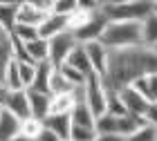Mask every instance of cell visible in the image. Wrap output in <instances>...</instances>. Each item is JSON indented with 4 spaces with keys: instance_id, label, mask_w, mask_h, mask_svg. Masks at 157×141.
I'll return each instance as SVG.
<instances>
[{
    "instance_id": "1",
    "label": "cell",
    "mask_w": 157,
    "mask_h": 141,
    "mask_svg": "<svg viewBox=\"0 0 157 141\" xmlns=\"http://www.w3.org/2000/svg\"><path fill=\"white\" fill-rule=\"evenodd\" d=\"M157 74V54L151 47H128V49H108V63L103 72V83L108 90L130 87L137 79Z\"/></svg>"
},
{
    "instance_id": "2",
    "label": "cell",
    "mask_w": 157,
    "mask_h": 141,
    "mask_svg": "<svg viewBox=\"0 0 157 141\" xmlns=\"http://www.w3.org/2000/svg\"><path fill=\"white\" fill-rule=\"evenodd\" d=\"M99 13L105 18V23H141L153 13V0H110L99 2Z\"/></svg>"
},
{
    "instance_id": "3",
    "label": "cell",
    "mask_w": 157,
    "mask_h": 141,
    "mask_svg": "<svg viewBox=\"0 0 157 141\" xmlns=\"http://www.w3.org/2000/svg\"><path fill=\"white\" fill-rule=\"evenodd\" d=\"M105 49H128V47H139L141 45V23H105L103 34L99 38Z\"/></svg>"
},
{
    "instance_id": "4",
    "label": "cell",
    "mask_w": 157,
    "mask_h": 141,
    "mask_svg": "<svg viewBox=\"0 0 157 141\" xmlns=\"http://www.w3.org/2000/svg\"><path fill=\"white\" fill-rule=\"evenodd\" d=\"M83 103L90 108V112L94 114V119L105 114V83H103V76H99L97 72H90L88 76H85Z\"/></svg>"
},
{
    "instance_id": "5",
    "label": "cell",
    "mask_w": 157,
    "mask_h": 141,
    "mask_svg": "<svg viewBox=\"0 0 157 141\" xmlns=\"http://www.w3.org/2000/svg\"><path fill=\"white\" fill-rule=\"evenodd\" d=\"M47 43H49V58H47V63H49V65H52L54 69H56V67H61L63 63L67 61L70 52H72V49L78 45L70 32H63V34H59V36L49 38Z\"/></svg>"
},
{
    "instance_id": "6",
    "label": "cell",
    "mask_w": 157,
    "mask_h": 141,
    "mask_svg": "<svg viewBox=\"0 0 157 141\" xmlns=\"http://www.w3.org/2000/svg\"><path fill=\"white\" fill-rule=\"evenodd\" d=\"M2 108L13 114L18 121L29 119V101H27V92L25 90H16V92H7V98L2 103Z\"/></svg>"
},
{
    "instance_id": "7",
    "label": "cell",
    "mask_w": 157,
    "mask_h": 141,
    "mask_svg": "<svg viewBox=\"0 0 157 141\" xmlns=\"http://www.w3.org/2000/svg\"><path fill=\"white\" fill-rule=\"evenodd\" d=\"M103 27H105V18L101 16V13H97L94 18L90 20L85 27H81L78 32H74L72 36L78 45H88V43H97L99 38H101V34H103Z\"/></svg>"
},
{
    "instance_id": "8",
    "label": "cell",
    "mask_w": 157,
    "mask_h": 141,
    "mask_svg": "<svg viewBox=\"0 0 157 141\" xmlns=\"http://www.w3.org/2000/svg\"><path fill=\"white\" fill-rule=\"evenodd\" d=\"M117 94H119V101L124 103V108H126V114L144 117V112L148 108V101H144L132 87H124V90H119Z\"/></svg>"
},
{
    "instance_id": "9",
    "label": "cell",
    "mask_w": 157,
    "mask_h": 141,
    "mask_svg": "<svg viewBox=\"0 0 157 141\" xmlns=\"http://www.w3.org/2000/svg\"><path fill=\"white\" fill-rule=\"evenodd\" d=\"M63 32H67V18L56 16V13H47L43 18V23L38 25V38H43V40H49Z\"/></svg>"
},
{
    "instance_id": "10",
    "label": "cell",
    "mask_w": 157,
    "mask_h": 141,
    "mask_svg": "<svg viewBox=\"0 0 157 141\" xmlns=\"http://www.w3.org/2000/svg\"><path fill=\"white\" fill-rule=\"evenodd\" d=\"M45 13H40L36 7H34L32 0H25V2H18V9H16V25H25V27H36L43 23Z\"/></svg>"
},
{
    "instance_id": "11",
    "label": "cell",
    "mask_w": 157,
    "mask_h": 141,
    "mask_svg": "<svg viewBox=\"0 0 157 141\" xmlns=\"http://www.w3.org/2000/svg\"><path fill=\"white\" fill-rule=\"evenodd\" d=\"M85 49V54H88V61H90V67H92V72H97L99 76H103L105 72V63H108V49H105L101 43H88V45H83Z\"/></svg>"
},
{
    "instance_id": "12",
    "label": "cell",
    "mask_w": 157,
    "mask_h": 141,
    "mask_svg": "<svg viewBox=\"0 0 157 141\" xmlns=\"http://www.w3.org/2000/svg\"><path fill=\"white\" fill-rule=\"evenodd\" d=\"M27 92V101H29V117L36 121H45L49 117V94H40V92Z\"/></svg>"
},
{
    "instance_id": "13",
    "label": "cell",
    "mask_w": 157,
    "mask_h": 141,
    "mask_svg": "<svg viewBox=\"0 0 157 141\" xmlns=\"http://www.w3.org/2000/svg\"><path fill=\"white\" fill-rule=\"evenodd\" d=\"M135 92H137L144 101L148 103H157V74H148V76H141L130 85Z\"/></svg>"
},
{
    "instance_id": "14",
    "label": "cell",
    "mask_w": 157,
    "mask_h": 141,
    "mask_svg": "<svg viewBox=\"0 0 157 141\" xmlns=\"http://www.w3.org/2000/svg\"><path fill=\"white\" fill-rule=\"evenodd\" d=\"M43 125H45L49 132H54L61 141L63 139H70V130H72L70 114H49L45 121H43Z\"/></svg>"
},
{
    "instance_id": "15",
    "label": "cell",
    "mask_w": 157,
    "mask_h": 141,
    "mask_svg": "<svg viewBox=\"0 0 157 141\" xmlns=\"http://www.w3.org/2000/svg\"><path fill=\"white\" fill-rule=\"evenodd\" d=\"M25 52H27L29 63L40 65V63H47V58H49V43L43 38H34L29 43H25Z\"/></svg>"
},
{
    "instance_id": "16",
    "label": "cell",
    "mask_w": 157,
    "mask_h": 141,
    "mask_svg": "<svg viewBox=\"0 0 157 141\" xmlns=\"http://www.w3.org/2000/svg\"><path fill=\"white\" fill-rule=\"evenodd\" d=\"M52 65L49 63H40L36 65V74L32 81V92H40V94H49V76H52Z\"/></svg>"
},
{
    "instance_id": "17",
    "label": "cell",
    "mask_w": 157,
    "mask_h": 141,
    "mask_svg": "<svg viewBox=\"0 0 157 141\" xmlns=\"http://www.w3.org/2000/svg\"><path fill=\"white\" fill-rule=\"evenodd\" d=\"M63 65H70V67H74L76 72H81L83 76H88L92 72V67H90V61H88V54H85V49L83 45H76L72 52H70L67 56V61L63 63Z\"/></svg>"
},
{
    "instance_id": "18",
    "label": "cell",
    "mask_w": 157,
    "mask_h": 141,
    "mask_svg": "<svg viewBox=\"0 0 157 141\" xmlns=\"http://www.w3.org/2000/svg\"><path fill=\"white\" fill-rule=\"evenodd\" d=\"M18 132H20V121L2 108V114H0V141H11L13 137H18Z\"/></svg>"
},
{
    "instance_id": "19",
    "label": "cell",
    "mask_w": 157,
    "mask_h": 141,
    "mask_svg": "<svg viewBox=\"0 0 157 141\" xmlns=\"http://www.w3.org/2000/svg\"><path fill=\"white\" fill-rule=\"evenodd\" d=\"M148 125L141 117H132V114H124V117H117V135L128 139L132 132H137L139 128Z\"/></svg>"
},
{
    "instance_id": "20",
    "label": "cell",
    "mask_w": 157,
    "mask_h": 141,
    "mask_svg": "<svg viewBox=\"0 0 157 141\" xmlns=\"http://www.w3.org/2000/svg\"><path fill=\"white\" fill-rule=\"evenodd\" d=\"M70 121H72V125H78V128H94V114L90 112V108L85 105L83 101H78L74 105V110L70 112Z\"/></svg>"
},
{
    "instance_id": "21",
    "label": "cell",
    "mask_w": 157,
    "mask_h": 141,
    "mask_svg": "<svg viewBox=\"0 0 157 141\" xmlns=\"http://www.w3.org/2000/svg\"><path fill=\"white\" fill-rule=\"evenodd\" d=\"M141 45L155 47L157 45V16L151 13L148 18L141 20Z\"/></svg>"
},
{
    "instance_id": "22",
    "label": "cell",
    "mask_w": 157,
    "mask_h": 141,
    "mask_svg": "<svg viewBox=\"0 0 157 141\" xmlns=\"http://www.w3.org/2000/svg\"><path fill=\"white\" fill-rule=\"evenodd\" d=\"M16 9L18 2H0V27L5 32H11L16 25Z\"/></svg>"
},
{
    "instance_id": "23",
    "label": "cell",
    "mask_w": 157,
    "mask_h": 141,
    "mask_svg": "<svg viewBox=\"0 0 157 141\" xmlns=\"http://www.w3.org/2000/svg\"><path fill=\"white\" fill-rule=\"evenodd\" d=\"M76 87H72L70 83L63 79V74L59 69H52V76H49V96H56V94H67V92H74Z\"/></svg>"
},
{
    "instance_id": "24",
    "label": "cell",
    "mask_w": 157,
    "mask_h": 141,
    "mask_svg": "<svg viewBox=\"0 0 157 141\" xmlns=\"http://www.w3.org/2000/svg\"><path fill=\"white\" fill-rule=\"evenodd\" d=\"M2 85H5L7 92H16V90H23V85H20V76H18V63H16V61H11L9 65H7Z\"/></svg>"
},
{
    "instance_id": "25",
    "label": "cell",
    "mask_w": 157,
    "mask_h": 141,
    "mask_svg": "<svg viewBox=\"0 0 157 141\" xmlns=\"http://www.w3.org/2000/svg\"><path fill=\"white\" fill-rule=\"evenodd\" d=\"M94 132L97 135H117V119L110 114H101L94 121Z\"/></svg>"
},
{
    "instance_id": "26",
    "label": "cell",
    "mask_w": 157,
    "mask_h": 141,
    "mask_svg": "<svg viewBox=\"0 0 157 141\" xmlns=\"http://www.w3.org/2000/svg\"><path fill=\"white\" fill-rule=\"evenodd\" d=\"M40 132H43V121H36V119H32V117L25 119V121H20V132H18V135L36 141Z\"/></svg>"
},
{
    "instance_id": "27",
    "label": "cell",
    "mask_w": 157,
    "mask_h": 141,
    "mask_svg": "<svg viewBox=\"0 0 157 141\" xmlns=\"http://www.w3.org/2000/svg\"><path fill=\"white\" fill-rule=\"evenodd\" d=\"M78 9V0H54L52 2V13H56V16H72V13Z\"/></svg>"
},
{
    "instance_id": "28",
    "label": "cell",
    "mask_w": 157,
    "mask_h": 141,
    "mask_svg": "<svg viewBox=\"0 0 157 141\" xmlns=\"http://www.w3.org/2000/svg\"><path fill=\"white\" fill-rule=\"evenodd\" d=\"M34 74H36V65H32V63H18V76H20V85H23V90L32 87Z\"/></svg>"
},
{
    "instance_id": "29",
    "label": "cell",
    "mask_w": 157,
    "mask_h": 141,
    "mask_svg": "<svg viewBox=\"0 0 157 141\" xmlns=\"http://www.w3.org/2000/svg\"><path fill=\"white\" fill-rule=\"evenodd\" d=\"M56 69L63 74V79H65L72 87H81L83 83H85V76L81 72H76L74 67H70V65H61V67H56Z\"/></svg>"
},
{
    "instance_id": "30",
    "label": "cell",
    "mask_w": 157,
    "mask_h": 141,
    "mask_svg": "<svg viewBox=\"0 0 157 141\" xmlns=\"http://www.w3.org/2000/svg\"><path fill=\"white\" fill-rule=\"evenodd\" d=\"M97 132L94 128H78V125H72L70 130V141H94Z\"/></svg>"
},
{
    "instance_id": "31",
    "label": "cell",
    "mask_w": 157,
    "mask_h": 141,
    "mask_svg": "<svg viewBox=\"0 0 157 141\" xmlns=\"http://www.w3.org/2000/svg\"><path fill=\"white\" fill-rule=\"evenodd\" d=\"M126 141H157V130L151 128V125H144V128H139L137 132H132Z\"/></svg>"
},
{
    "instance_id": "32",
    "label": "cell",
    "mask_w": 157,
    "mask_h": 141,
    "mask_svg": "<svg viewBox=\"0 0 157 141\" xmlns=\"http://www.w3.org/2000/svg\"><path fill=\"white\" fill-rule=\"evenodd\" d=\"M144 121L151 125V128H155L157 130V103H148V108H146V112H144Z\"/></svg>"
},
{
    "instance_id": "33",
    "label": "cell",
    "mask_w": 157,
    "mask_h": 141,
    "mask_svg": "<svg viewBox=\"0 0 157 141\" xmlns=\"http://www.w3.org/2000/svg\"><path fill=\"white\" fill-rule=\"evenodd\" d=\"M36 141H61V139L56 137L54 132H49V130L45 128V125H43V132L38 135V139H36Z\"/></svg>"
},
{
    "instance_id": "34",
    "label": "cell",
    "mask_w": 157,
    "mask_h": 141,
    "mask_svg": "<svg viewBox=\"0 0 157 141\" xmlns=\"http://www.w3.org/2000/svg\"><path fill=\"white\" fill-rule=\"evenodd\" d=\"M94 141H126V139L119 137V135H97Z\"/></svg>"
},
{
    "instance_id": "35",
    "label": "cell",
    "mask_w": 157,
    "mask_h": 141,
    "mask_svg": "<svg viewBox=\"0 0 157 141\" xmlns=\"http://www.w3.org/2000/svg\"><path fill=\"white\" fill-rule=\"evenodd\" d=\"M7 38H9V32H5L2 27H0V45H2L5 40H7Z\"/></svg>"
},
{
    "instance_id": "36",
    "label": "cell",
    "mask_w": 157,
    "mask_h": 141,
    "mask_svg": "<svg viewBox=\"0 0 157 141\" xmlns=\"http://www.w3.org/2000/svg\"><path fill=\"white\" fill-rule=\"evenodd\" d=\"M5 98H7V90H5L2 85H0V105L5 103Z\"/></svg>"
},
{
    "instance_id": "37",
    "label": "cell",
    "mask_w": 157,
    "mask_h": 141,
    "mask_svg": "<svg viewBox=\"0 0 157 141\" xmlns=\"http://www.w3.org/2000/svg\"><path fill=\"white\" fill-rule=\"evenodd\" d=\"M11 141H34V139H27V137H23V135H18V137H13Z\"/></svg>"
},
{
    "instance_id": "38",
    "label": "cell",
    "mask_w": 157,
    "mask_h": 141,
    "mask_svg": "<svg viewBox=\"0 0 157 141\" xmlns=\"http://www.w3.org/2000/svg\"><path fill=\"white\" fill-rule=\"evenodd\" d=\"M153 13L157 16V0H153Z\"/></svg>"
},
{
    "instance_id": "39",
    "label": "cell",
    "mask_w": 157,
    "mask_h": 141,
    "mask_svg": "<svg viewBox=\"0 0 157 141\" xmlns=\"http://www.w3.org/2000/svg\"><path fill=\"white\" fill-rule=\"evenodd\" d=\"M151 49H153V52H155V54H157V45H155V47H151Z\"/></svg>"
},
{
    "instance_id": "40",
    "label": "cell",
    "mask_w": 157,
    "mask_h": 141,
    "mask_svg": "<svg viewBox=\"0 0 157 141\" xmlns=\"http://www.w3.org/2000/svg\"><path fill=\"white\" fill-rule=\"evenodd\" d=\"M0 114H2V105H0Z\"/></svg>"
},
{
    "instance_id": "41",
    "label": "cell",
    "mask_w": 157,
    "mask_h": 141,
    "mask_svg": "<svg viewBox=\"0 0 157 141\" xmlns=\"http://www.w3.org/2000/svg\"><path fill=\"white\" fill-rule=\"evenodd\" d=\"M63 141H70V139H63Z\"/></svg>"
}]
</instances>
